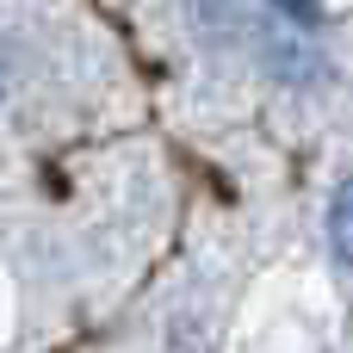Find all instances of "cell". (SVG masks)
I'll list each match as a JSON object with an SVG mask.
<instances>
[{
  "instance_id": "2",
  "label": "cell",
  "mask_w": 353,
  "mask_h": 353,
  "mask_svg": "<svg viewBox=\"0 0 353 353\" xmlns=\"http://www.w3.org/2000/svg\"><path fill=\"white\" fill-rule=\"evenodd\" d=\"M279 19H292V25H316V0H267Z\"/></svg>"
},
{
  "instance_id": "1",
  "label": "cell",
  "mask_w": 353,
  "mask_h": 353,
  "mask_svg": "<svg viewBox=\"0 0 353 353\" xmlns=\"http://www.w3.org/2000/svg\"><path fill=\"white\" fill-rule=\"evenodd\" d=\"M329 248L341 267H353V180H341V192L329 205Z\"/></svg>"
},
{
  "instance_id": "3",
  "label": "cell",
  "mask_w": 353,
  "mask_h": 353,
  "mask_svg": "<svg viewBox=\"0 0 353 353\" xmlns=\"http://www.w3.org/2000/svg\"><path fill=\"white\" fill-rule=\"evenodd\" d=\"M0 93H6V50H0Z\"/></svg>"
}]
</instances>
